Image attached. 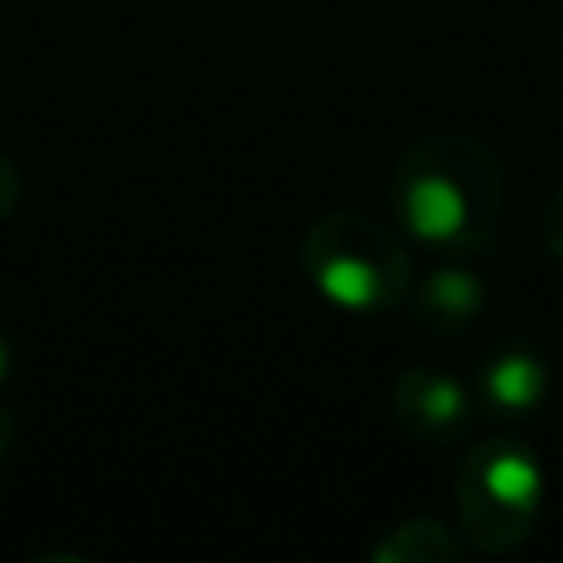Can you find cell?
Listing matches in <instances>:
<instances>
[{"label":"cell","instance_id":"8","mask_svg":"<svg viewBox=\"0 0 563 563\" xmlns=\"http://www.w3.org/2000/svg\"><path fill=\"white\" fill-rule=\"evenodd\" d=\"M541 246L563 264V185L541 207Z\"/></svg>","mask_w":563,"mask_h":563},{"label":"cell","instance_id":"1","mask_svg":"<svg viewBox=\"0 0 563 563\" xmlns=\"http://www.w3.org/2000/svg\"><path fill=\"white\" fill-rule=\"evenodd\" d=\"M506 202L497 154L462 128H431L413 136L387 176V207L400 233L440 255H471L488 246Z\"/></svg>","mask_w":563,"mask_h":563},{"label":"cell","instance_id":"3","mask_svg":"<svg viewBox=\"0 0 563 563\" xmlns=\"http://www.w3.org/2000/svg\"><path fill=\"white\" fill-rule=\"evenodd\" d=\"M457 532L479 554H515L537 532L545 506L541 457L515 435H488L466 449L453 479Z\"/></svg>","mask_w":563,"mask_h":563},{"label":"cell","instance_id":"5","mask_svg":"<svg viewBox=\"0 0 563 563\" xmlns=\"http://www.w3.org/2000/svg\"><path fill=\"white\" fill-rule=\"evenodd\" d=\"M550 396V361L532 343H501L484 356L475 374V405L501 422L532 418Z\"/></svg>","mask_w":563,"mask_h":563},{"label":"cell","instance_id":"9","mask_svg":"<svg viewBox=\"0 0 563 563\" xmlns=\"http://www.w3.org/2000/svg\"><path fill=\"white\" fill-rule=\"evenodd\" d=\"M22 202V176H18V163L0 150V220H9Z\"/></svg>","mask_w":563,"mask_h":563},{"label":"cell","instance_id":"11","mask_svg":"<svg viewBox=\"0 0 563 563\" xmlns=\"http://www.w3.org/2000/svg\"><path fill=\"white\" fill-rule=\"evenodd\" d=\"M9 378V339H4V330H0V383Z\"/></svg>","mask_w":563,"mask_h":563},{"label":"cell","instance_id":"10","mask_svg":"<svg viewBox=\"0 0 563 563\" xmlns=\"http://www.w3.org/2000/svg\"><path fill=\"white\" fill-rule=\"evenodd\" d=\"M9 444H13V413L0 409V457L9 453Z\"/></svg>","mask_w":563,"mask_h":563},{"label":"cell","instance_id":"4","mask_svg":"<svg viewBox=\"0 0 563 563\" xmlns=\"http://www.w3.org/2000/svg\"><path fill=\"white\" fill-rule=\"evenodd\" d=\"M391 418L405 435L427 444L457 440L475 418V391L435 365H413L391 383Z\"/></svg>","mask_w":563,"mask_h":563},{"label":"cell","instance_id":"2","mask_svg":"<svg viewBox=\"0 0 563 563\" xmlns=\"http://www.w3.org/2000/svg\"><path fill=\"white\" fill-rule=\"evenodd\" d=\"M299 268L317 295L343 312L378 317L405 303L413 286V264L405 238L361 211H325L303 229Z\"/></svg>","mask_w":563,"mask_h":563},{"label":"cell","instance_id":"6","mask_svg":"<svg viewBox=\"0 0 563 563\" xmlns=\"http://www.w3.org/2000/svg\"><path fill=\"white\" fill-rule=\"evenodd\" d=\"M409 312H413V325L435 334V339H449V334H462L488 303V290L479 282V273L462 268V264H440L431 268L418 286H409Z\"/></svg>","mask_w":563,"mask_h":563},{"label":"cell","instance_id":"7","mask_svg":"<svg viewBox=\"0 0 563 563\" xmlns=\"http://www.w3.org/2000/svg\"><path fill=\"white\" fill-rule=\"evenodd\" d=\"M466 537L457 528H449L435 515H409L396 528H387L369 559L374 563H462L466 559Z\"/></svg>","mask_w":563,"mask_h":563}]
</instances>
